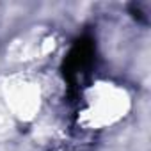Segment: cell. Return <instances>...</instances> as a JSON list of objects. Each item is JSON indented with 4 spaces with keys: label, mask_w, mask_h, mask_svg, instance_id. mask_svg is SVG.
Returning a JSON list of instances; mask_svg holds the SVG:
<instances>
[{
    "label": "cell",
    "mask_w": 151,
    "mask_h": 151,
    "mask_svg": "<svg viewBox=\"0 0 151 151\" xmlns=\"http://www.w3.org/2000/svg\"><path fill=\"white\" fill-rule=\"evenodd\" d=\"M133 110V96L114 80L100 78L82 91L77 124L84 132H107L117 128Z\"/></svg>",
    "instance_id": "obj_1"
}]
</instances>
